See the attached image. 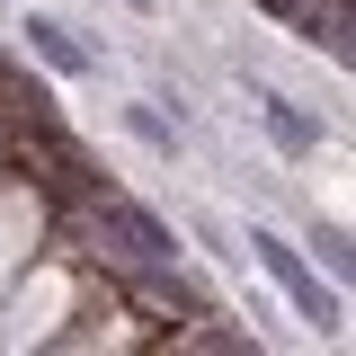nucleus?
Instances as JSON below:
<instances>
[{"instance_id": "f03ea898", "label": "nucleus", "mask_w": 356, "mask_h": 356, "mask_svg": "<svg viewBox=\"0 0 356 356\" xmlns=\"http://www.w3.org/2000/svg\"><path fill=\"white\" fill-rule=\"evenodd\" d=\"M89 232L107 241L98 259H116L125 276H152V267H178V232L152 205H134V196H89Z\"/></svg>"}, {"instance_id": "39448f33", "label": "nucleus", "mask_w": 356, "mask_h": 356, "mask_svg": "<svg viewBox=\"0 0 356 356\" xmlns=\"http://www.w3.org/2000/svg\"><path fill=\"white\" fill-rule=\"evenodd\" d=\"M125 134H134V143H152V152H170V161H178V125L161 116V107H152V98H134V107H125Z\"/></svg>"}, {"instance_id": "423d86ee", "label": "nucleus", "mask_w": 356, "mask_h": 356, "mask_svg": "<svg viewBox=\"0 0 356 356\" xmlns=\"http://www.w3.org/2000/svg\"><path fill=\"white\" fill-rule=\"evenodd\" d=\"M312 250H321V267L356 294V232H330V222H321V232H312Z\"/></svg>"}, {"instance_id": "0eeeda50", "label": "nucleus", "mask_w": 356, "mask_h": 356, "mask_svg": "<svg viewBox=\"0 0 356 356\" xmlns=\"http://www.w3.org/2000/svg\"><path fill=\"white\" fill-rule=\"evenodd\" d=\"M125 9H152V0H125Z\"/></svg>"}, {"instance_id": "f257e3e1", "label": "nucleus", "mask_w": 356, "mask_h": 356, "mask_svg": "<svg viewBox=\"0 0 356 356\" xmlns=\"http://www.w3.org/2000/svg\"><path fill=\"white\" fill-rule=\"evenodd\" d=\"M250 259L267 267V285L294 303V321H303V330H321V339L339 330V312H348V303H339L330 267H321V259H303V241H285L276 222H250Z\"/></svg>"}, {"instance_id": "7ed1b4c3", "label": "nucleus", "mask_w": 356, "mask_h": 356, "mask_svg": "<svg viewBox=\"0 0 356 356\" xmlns=\"http://www.w3.org/2000/svg\"><path fill=\"white\" fill-rule=\"evenodd\" d=\"M27 54H36L44 72H63V81H89V72H98V54H89L63 18H44V9H27Z\"/></svg>"}, {"instance_id": "20e7f679", "label": "nucleus", "mask_w": 356, "mask_h": 356, "mask_svg": "<svg viewBox=\"0 0 356 356\" xmlns=\"http://www.w3.org/2000/svg\"><path fill=\"white\" fill-rule=\"evenodd\" d=\"M250 107H259V125H267V143H276V152H294V161H303V152H321V125H312V116L285 98V89L250 81Z\"/></svg>"}]
</instances>
